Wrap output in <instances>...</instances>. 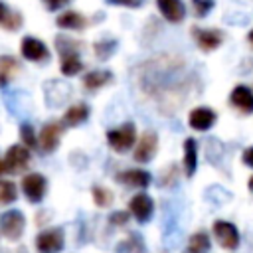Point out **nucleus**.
<instances>
[{
    "instance_id": "1",
    "label": "nucleus",
    "mask_w": 253,
    "mask_h": 253,
    "mask_svg": "<svg viewBox=\"0 0 253 253\" xmlns=\"http://www.w3.org/2000/svg\"><path fill=\"white\" fill-rule=\"evenodd\" d=\"M134 142H136V126H134V123H123L121 126L107 130V144L119 154H125L128 150H132Z\"/></svg>"
},
{
    "instance_id": "2",
    "label": "nucleus",
    "mask_w": 253,
    "mask_h": 253,
    "mask_svg": "<svg viewBox=\"0 0 253 253\" xmlns=\"http://www.w3.org/2000/svg\"><path fill=\"white\" fill-rule=\"evenodd\" d=\"M134 152H132V160L138 162V164H148L154 156H156V150H158V134L154 130H144L140 136H136V142H134Z\"/></svg>"
},
{
    "instance_id": "3",
    "label": "nucleus",
    "mask_w": 253,
    "mask_h": 253,
    "mask_svg": "<svg viewBox=\"0 0 253 253\" xmlns=\"http://www.w3.org/2000/svg\"><path fill=\"white\" fill-rule=\"evenodd\" d=\"M211 233L215 237V241L227 249V251H235L241 243V235H239V229L231 223V221H225V219H215L213 225H211Z\"/></svg>"
},
{
    "instance_id": "4",
    "label": "nucleus",
    "mask_w": 253,
    "mask_h": 253,
    "mask_svg": "<svg viewBox=\"0 0 253 253\" xmlns=\"http://www.w3.org/2000/svg\"><path fill=\"white\" fill-rule=\"evenodd\" d=\"M30 148L24 146V144H14L6 150V156H4V172L8 174H22L28 166H30Z\"/></svg>"
},
{
    "instance_id": "5",
    "label": "nucleus",
    "mask_w": 253,
    "mask_h": 253,
    "mask_svg": "<svg viewBox=\"0 0 253 253\" xmlns=\"http://www.w3.org/2000/svg\"><path fill=\"white\" fill-rule=\"evenodd\" d=\"M26 229V217L20 210H8L6 213H2L0 217V231L6 239L10 241H18L22 237Z\"/></svg>"
},
{
    "instance_id": "6",
    "label": "nucleus",
    "mask_w": 253,
    "mask_h": 253,
    "mask_svg": "<svg viewBox=\"0 0 253 253\" xmlns=\"http://www.w3.org/2000/svg\"><path fill=\"white\" fill-rule=\"evenodd\" d=\"M65 245V233L61 227H49L38 233L36 249L38 253H59Z\"/></svg>"
},
{
    "instance_id": "7",
    "label": "nucleus",
    "mask_w": 253,
    "mask_h": 253,
    "mask_svg": "<svg viewBox=\"0 0 253 253\" xmlns=\"http://www.w3.org/2000/svg\"><path fill=\"white\" fill-rule=\"evenodd\" d=\"M128 213L142 225L148 223L154 215V200L146 192H138L128 200Z\"/></svg>"
},
{
    "instance_id": "8",
    "label": "nucleus",
    "mask_w": 253,
    "mask_h": 253,
    "mask_svg": "<svg viewBox=\"0 0 253 253\" xmlns=\"http://www.w3.org/2000/svg\"><path fill=\"white\" fill-rule=\"evenodd\" d=\"M63 128H65V126L61 125V121H59V123H57V121L45 123V125L42 126L40 134H38V146H40L45 154L53 152V150L59 146V140H61Z\"/></svg>"
},
{
    "instance_id": "9",
    "label": "nucleus",
    "mask_w": 253,
    "mask_h": 253,
    "mask_svg": "<svg viewBox=\"0 0 253 253\" xmlns=\"http://www.w3.org/2000/svg\"><path fill=\"white\" fill-rule=\"evenodd\" d=\"M22 190H24V196L32 204H40L47 192V180H45V176H42L38 172L26 174L22 178Z\"/></svg>"
},
{
    "instance_id": "10",
    "label": "nucleus",
    "mask_w": 253,
    "mask_h": 253,
    "mask_svg": "<svg viewBox=\"0 0 253 253\" xmlns=\"http://www.w3.org/2000/svg\"><path fill=\"white\" fill-rule=\"evenodd\" d=\"M20 53L24 55V59L28 61H36V63H43L49 59V49L47 45L34 38V36H26L22 42H20Z\"/></svg>"
},
{
    "instance_id": "11",
    "label": "nucleus",
    "mask_w": 253,
    "mask_h": 253,
    "mask_svg": "<svg viewBox=\"0 0 253 253\" xmlns=\"http://www.w3.org/2000/svg\"><path fill=\"white\" fill-rule=\"evenodd\" d=\"M115 180L126 188H134V190H146L152 182V176L150 172L142 170V168H128V170H123L115 176Z\"/></svg>"
},
{
    "instance_id": "12",
    "label": "nucleus",
    "mask_w": 253,
    "mask_h": 253,
    "mask_svg": "<svg viewBox=\"0 0 253 253\" xmlns=\"http://www.w3.org/2000/svg\"><path fill=\"white\" fill-rule=\"evenodd\" d=\"M215 121H217V115H215V111L210 109V107H196V109H192V111L188 113V125H190L194 130H198V132L210 130V128L215 125Z\"/></svg>"
},
{
    "instance_id": "13",
    "label": "nucleus",
    "mask_w": 253,
    "mask_h": 253,
    "mask_svg": "<svg viewBox=\"0 0 253 253\" xmlns=\"http://www.w3.org/2000/svg\"><path fill=\"white\" fill-rule=\"evenodd\" d=\"M229 105L241 115H251L253 113V89L247 85H235L229 93Z\"/></svg>"
},
{
    "instance_id": "14",
    "label": "nucleus",
    "mask_w": 253,
    "mask_h": 253,
    "mask_svg": "<svg viewBox=\"0 0 253 253\" xmlns=\"http://www.w3.org/2000/svg\"><path fill=\"white\" fill-rule=\"evenodd\" d=\"M156 6L160 10V14L170 22V24H178L184 20L186 16V8L182 4V0H156Z\"/></svg>"
},
{
    "instance_id": "15",
    "label": "nucleus",
    "mask_w": 253,
    "mask_h": 253,
    "mask_svg": "<svg viewBox=\"0 0 253 253\" xmlns=\"http://www.w3.org/2000/svg\"><path fill=\"white\" fill-rule=\"evenodd\" d=\"M182 166H184V174L188 178H192L196 174V168H198V140L196 138H186L184 140V160H182Z\"/></svg>"
},
{
    "instance_id": "16",
    "label": "nucleus",
    "mask_w": 253,
    "mask_h": 253,
    "mask_svg": "<svg viewBox=\"0 0 253 253\" xmlns=\"http://www.w3.org/2000/svg\"><path fill=\"white\" fill-rule=\"evenodd\" d=\"M194 38L196 43L200 45V49L204 51H213L215 47H219L223 36L219 30H194Z\"/></svg>"
},
{
    "instance_id": "17",
    "label": "nucleus",
    "mask_w": 253,
    "mask_h": 253,
    "mask_svg": "<svg viewBox=\"0 0 253 253\" xmlns=\"http://www.w3.org/2000/svg\"><path fill=\"white\" fill-rule=\"evenodd\" d=\"M87 119H89V105L77 103V105H71V107L63 113L61 125H63V126H79V125H83Z\"/></svg>"
},
{
    "instance_id": "18",
    "label": "nucleus",
    "mask_w": 253,
    "mask_h": 253,
    "mask_svg": "<svg viewBox=\"0 0 253 253\" xmlns=\"http://www.w3.org/2000/svg\"><path fill=\"white\" fill-rule=\"evenodd\" d=\"M22 24H24L22 14L16 12V10H12L10 6H6L0 0V28L2 30H8V32H16V30H20Z\"/></svg>"
},
{
    "instance_id": "19",
    "label": "nucleus",
    "mask_w": 253,
    "mask_h": 253,
    "mask_svg": "<svg viewBox=\"0 0 253 253\" xmlns=\"http://www.w3.org/2000/svg\"><path fill=\"white\" fill-rule=\"evenodd\" d=\"M111 81H113V73H111V71H107V69H95V71L85 73V77H83V87H85L87 91H97V89L105 87V85L111 83Z\"/></svg>"
},
{
    "instance_id": "20",
    "label": "nucleus",
    "mask_w": 253,
    "mask_h": 253,
    "mask_svg": "<svg viewBox=\"0 0 253 253\" xmlns=\"http://www.w3.org/2000/svg\"><path fill=\"white\" fill-rule=\"evenodd\" d=\"M55 24L59 28H63V30H83L87 26V20H85L83 14H79L75 10H65V12H61L57 16Z\"/></svg>"
},
{
    "instance_id": "21",
    "label": "nucleus",
    "mask_w": 253,
    "mask_h": 253,
    "mask_svg": "<svg viewBox=\"0 0 253 253\" xmlns=\"http://www.w3.org/2000/svg\"><path fill=\"white\" fill-rule=\"evenodd\" d=\"M59 69L65 77H73L77 75L81 69H83V61L79 59L77 51H63L61 53V63H59Z\"/></svg>"
},
{
    "instance_id": "22",
    "label": "nucleus",
    "mask_w": 253,
    "mask_h": 253,
    "mask_svg": "<svg viewBox=\"0 0 253 253\" xmlns=\"http://www.w3.org/2000/svg\"><path fill=\"white\" fill-rule=\"evenodd\" d=\"M211 249V237L206 231H196L190 235L186 253H210Z\"/></svg>"
},
{
    "instance_id": "23",
    "label": "nucleus",
    "mask_w": 253,
    "mask_h": 253,
    "mask_svg": "<svg viewBox=\"0 0 253 253\" xmlns=\"http://www.w3.org/2000/svg\"><path fill=\"white\" fill-rule=\"evenodd\" d=\"M18 71H20L18 59L12 55H2L0 57V87L8 85V81H12Z\"/></svg>"
},
{
    "instance_id": "24",
    "label": "nucleus",
    "mask_w": 253,
    "mask_h": 253,
    "mask_svg": "<svg viewBox=\"0 0 253 253\" xmlns=\"http://www.w3.org/2000/svg\"><path fill=\"white\" fill-rule=\"evenodd\" d=\"M91 196H93V202H95L97 208H109L113 204V200H115L113 192L107 190L105 186H93L91 188Z\"/></svg>"
},
{
    "instance_id": "25",
    "label": "nucleus",
    "mask_w": 253,
    "mask_h": 253,
    "mask_svg": "<svg viewBox=\"0 0 253 253\" xmlns=\"http://www.w3.org/2000/svg\"><path fill=\"white\" fill-rule=\"evenodd\" d=\"M18 198V188L12 180H0V204H12Z\"/></svg>"
},
{
    "instance_id": "26",
    "label": "nucleus",
    "mask_w": 253,
    "mask_h": 253,
    "mask_svg": "<svg viewBox=\"0 0 253 253\" xmlns=\"http://www.w3.org/2000/svg\"><path fill=\"white\" fill-rule=\"evenodd\" d=\"M20 138L24 142V146H28L30 150L38 148V136H36V130L30 123H22L20 125Z\"/></svg>"
},
{
    "instance_id": "27",
    "label": "nucleus",
    "mask_w": 253,
    "mask_h": 253,
    "mask_svg": "<svg viewBox=\"0 0 253 253\" xmlns=\"http://www.w3.org/2000/svg\"><path fill=\"white\" fill-rule=\"evenodd\" d=\"M93 49H95V55H97L99 59H107V57L117 49V42H115V40H103V42H97V43L93 45Z\"/></svg>"
},
{
    "instance_id": "28",
    "label": "nucleus",
    "mask_w": 253,
    "mask_h": 253,
    "mask_svg": "<svg viewBox=\"0 0 253 253\" xmlns=\"http://www.w3.org/2000/svg\"><path fill=\"white\" fill-rule=\"evenodd\" d=\"M128 219H130V213L126 211V210H123V211H115V213H111V217H109V221L113 223V225H126L128 223Z\"/></svg>"
},
{
    "instance_id": "29",
    "label": "nucleus",
    "mask_w": 253,
    "mask_h": 253,
    "mask_svg": "<svg viewBox=\"0 0 253 253\" xmlns=\"http://www.w3.org/2000/svg\"><path fill=\"white\" fill-rule=\"evenodd\" d=\"M211 6H213V0H194V12H196V16H206Z\"/></svg>"
},
{
    "instance_id": "30",
    "label": "nucleus",
    "mask_w": 253,
    "mask_h": 253,
    "mask_svg": "<svg viewBox=\"0 0 253 253\" xmlns=\"http://www.w3.org/2000/svg\"><path fill=\"white\" fill-rule=\"evenodd\" d=\"M241 162L253 170V146H247V148L241 152Z\"/></svg>"
},
{
    "instance_id": "31",
    "label": "nucleus",
    "mask_w": 253,
    "mask_h": 253,
    "mask_svg": "<svg viewBox=\"0 0 253 253\" xmlns=\"http://www.w3.org/2000/svg\"><path fill=\"white\" fill-rule=\"evenodd\" d=\"M109 4H119V6H126V8H138L142 4V0H107Z\"/></svg>"
},
{
    "instance_id": "32",
    "label": "nucleus",
    "mask_w": 253,
    "mask_h": 253,
    "mask_svg": "<svg viewBox=\"0 0 253 253\" xmlns=\"http://www.w3.org/2000/svg\"><path fill=\"white\" fill-rule=\"evenodd\" d=\"M45 2V6H47V10H59V8H63L65 4H69L71 0H43Z\"/></svg>"
},
{
    "instance_id": "33",
    "label": "nucleus",
    "mask_w": 253,
    "mask_h": 253,
    "mask_svg": "<svg viewBox=\"0 0 253 253\" xmlns=\"http://www.w3.org/2000/svg\"><path fill=\"white\" fill-rule=\"evenodd\" d=\"M247 188H249V192L253 194V174L249 176V180H247Z\"/></svg>"
},
{
    "instance_id": "34",
    "label": "nucleus",
    "mask_w": 253,
    "mask_h": 253,
    "mask_svg": "<svg viewBox=\"0 0 253 253\" xmlns=\"http://www.w3.org/2000/svg\"><path fill=\"white\" fill-rule=\"evenodd\" d=\"M2 174H4V162L0 160V176H2Z\"/></svg>"
},
{
    "instance_id": "35",
    "label": "nucleus",
    "mask_w": 253,
    "mask_h": 253,
    "mask_svg": "<svg viewBox=\"0 0 253 253\" xmlns=\"http://www.w3.org/2000/svg\"><path fill=\"white\" fill-rule=\"evenodd\" d=\"M249 42H251V43H253V30H251V32H249Z\"/></svg>"
}]
</instances>
